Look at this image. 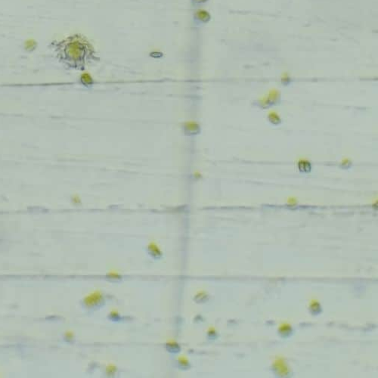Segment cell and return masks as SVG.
<instances>
[{
	"label": "cell",
	"instance_id": "6",
	"mask_svg": "<svg viewBox=\"0 0 378 378\" xmlns=\"http://www.w3.org/2000/svg\"><path fill=\"white\" fill-rule=\"evenodd\" d=\"M179 361H180L181 363H182V364H187L188 359H186L185 357H184V356H180V358H179Z\"/></svg>",
	"mask_w": 378,
	"mask_h": 378
},
{
	"label": "cell",
	"instance_id": "5",
	"mask_svg": "<svg viewBox=\"0 0 378 378\" xmlns=\"http://www.w3.org/2000/svg\"><path fill=\"white\" fill-rule=\"evenodd\" d=\"M81 80L83 82L84 84L90 83V82H92V78H91L88 74H83L81 77Z\"/></svg>",
	"mask_w": 378,
	"mask_h": 378
},
{
	"label": "cell",
	"instance_id": "7",
	"mask_svg": "<svg viewBox=\"0 0 378 378\" xmlns=\"http://www.w3.org/2000/svg\"><path fill=\"white\" fill-rule=\"evenodd\" d=\"M108 276L111 277V278H119V277H120V275H119L117 273H114V272H110V273L108 274Z\"/></svg>",
	"mask_w": 378,
	"mask_h": 378
},
{
	"label": "cell",
	"instance_id": "1",
	"mask_svg": "<svg viewBox=\"0 0 378 378\" xmlns=\"http://www.w3.org/2000/svg\"><path fill=\"white\" fill-rule=\"evenodd\" d=\"M72 41L64 45L62 59L68 65L76 68L83 67L89 58L93 57V49L85 39L72 37Z\"/></svg>",
	"mask_w": 378,
	"mask_h": 378
},
{
	"label": "cell",
	"instance_id": "8",
	"mask_svg": "<svg viewBox=\"0 0 378 378\" xmlns=\"http://www.w3.org/2000/svg\"><path fill=\"white\" fill-rule=\"evenodd\" d=\"M66 336H67V339H69V340L72 339V338H73V333H70V332H67V333H66Z\"/></svg>",
	"mask_w": 378,
	"mask_h": 378
},
{
	"label": "cell",
	"instance_id": "2",
	"mask_svg": "<svg viewBox=\"0 0 378 378\" xmlns=\"http://www.w3.org/2000/svg\"><path fill=\"white\" fill-rule=\"evenodd\" d=\"M102 300V294L100 291H94L84 299V304L88 307L95 306Z\"/></svg>",
	"mask_w": 378,
	"mask_h": 378
},
{
	"label": "cell",
	"instance_id": "3",
	"mask_svg": "<svg viewBox=\"0 0 378 378\" xmlns=\"http://www.w3.org/2000/svg\"><path fill=\"white\" fill-rule=\"evenodd\" d=\"M197 124L194 122H189L185 124V129L189 132H196L198 130Z\"/></svg>",
	"mask_w": 378,
	"mask_h": 378
},
{
	"label": "cell",
	"instance_id": "4",
	"mask_svg": "<svg viewBox=\"0 0 378 378\" xmlns=\"http://www.w3.org/2000/svg\"><path fill=\"white\" fill-rule=\"evenodd\" d=\"M197 14L199 15V18H201V20H202V21H207V20H209V15L207 11H198Z\"/></svg>",
	"mask_w": 378,
	"mask_h": 378
},
{
	"label": "cell",
	"instance_id": "9",
	"mask_svg": "<svg viewBox=\"0 0 378 378\" xmlns=\"http://www.w3.org/2000/svg\"><path fill=\"white\" fill-rule=\"evenodd\" d=\"M207 0H194V2L195 3H203V2H207Z\"/></svg>",
	"mask_w": 378,
	"mask_h": 378
}]
</instances>
